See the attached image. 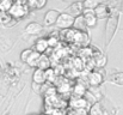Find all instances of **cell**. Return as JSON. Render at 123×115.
<instances>
[{"mask_svg":"<svg viewBox=\"0 0 123 115\" xmlns=\"http://www.w3.org/2000/svg\"><path fill=\"white\" fill-rule=\"evenodd\" d=\"M99 4H100L99 0H84L82 7H84V10H94Z\"/></svg>","mask_w":123,"mask_h":115,"instance_id":"cell-21","label":"cell"},{"mask_svg":"<svg viewBox=\"0 0 123 115\" xmlns=\"http://www.w3.org/2000/svg\"><path fill=\"white\" fill-rule=\"evenodd\" d=\"M50 65H51L50 59H49L45 54H41V56H40V60H38V62H37V67H36V68L42 70V71H47L48 68H50Z\"/></svg>","mask_w":123,"mask_h":115,"instance_id":"cell-12","label":"cell"},{"mask_svg":"<svg viewBox=\"0 0 123 115\" xmlns=\"http://www.w3.org/2000/svg\"><path fill=\"white\" fill-rule=\"evenodd\" d=\"M35 4H36V10H40L47 5V0H35Z\"/></svg>","mask_w":123,"mask_h":115,"instance_id":"cell-27","label":"cell"},{"mask_svg":"<svg viewBox=\"0 0 123 115\" xmlns=\"http://www.w3.org/2000/svg\"><path fill=\"white\" fill-rule=\"evenodd\" d=\"M32 83L38 84V85H43L45 83V76H44V71L36 68L32 73Z\"/></svg>","mask_w":123,"mask_h":115,"instance_id":"cell-14","label":"cell"},{"mask_svg":"<svg viewBox=\"0 0 123 115\" xmlns=\"http://www.w3.org/2000/svg\"><path fill=\"white\" fill-rule=\"evenodd\" d=\"M0 70H1V66H0Z\"/></svg>","mask_w":123,"mask_h":115,"instance_id":"cell-32","label":"cell"},{"mask_svg":"<svg viewBox=\"0 0 123 115\" xmlns=\"http://www.w3.org/2000/svg\"><path fill=\"white\" fill-rule=\"evenodd\" d=\"M86 91H87L86 86L84 84H81V83L75 84L74 88H73V94H74L75 97H84V95H85Z\"/></svg>","mask_w":123,"mask_h":115,"instance_id":"cell-18","label":"cell"},{"mask_svg":"<svg viewBox=\"0 0 123 115\" xmlns=\"http://www.w3.org/2000/svg\"><path fill=\"white\" fill-rule=\"evenodd\" d=\"M47 41H48V47L50 48V47H55L57 43H59V38L57 37H48L47 38Z\"/></svg>","mask_w":123,"mask_h":115,"instance_id":"cell-26","label":"cell"},{"mask_svg":"<svg viewBox=\"0 0 123 115\" xmlns=\"http://www.w3.org/2000/svg\"><path fill=\"white\" fill-rule=\"evenodd\" d=\"M42 30H43L42 24L37 23V22H31L25 27V34L26 35H32V36L38 35L40 33H42Z\"/></svg>","mask_w":123,"mask_h":115,"instance_id":"cell-8","label":"cell"},{"mask_svg":"<svg viewBox=\"0 0 123 115\" xmlns=\"http://www.w3.org/2000/svg\"><path fill=\"white\" fill-rule=\"evenodd\" d=\"M82 16H84V18H85V22H86L87 28H93V27H96L98 19H97V17H96V14H94V12H93V10H84V11H82Z\"/></svg>","mask_w":123,"mask_h":115,"instance_id":"cell-6","label":"cell"},{"mask_svg":"<svg viewBox=\"0 0 123 115\" xmlns=\"http://www.w3.org/2000/svg\"><path fill=\"white\" fill-rule=\"evenodd\" d=\"M103 80H104V77L98 71H93L88 73V77H87V81L91 86H99L103 83Z\"/></svg>","mask_w":123,"mask_h":115,"instance_id":"cell-5","label":"cell"},{"mask_svg":"<svg viewBox=\"0 0 123 115\" xmlns=\"http://www.w3.org/2000/svg\"><path fill=\"white\" fill-rule=\"evenodd\" d=\"M49 47H48V41H47V38H38L36 42H35V52H37V53H40V54H44V52L48 49Z\"/></svg>","mask_w":123,"mask_h":115,"instance_id":"cell-13","label":"cell"},{"mask_svg":"<svg viewBox=\"0 0 123 115\" xmlns=\"http://www.w3.org/2000/svg\"><path fill=\"white\" fill-rule=\"evenodd\" d=\"M82 11H84L82 1H75V2H73V4L68 7V12H67V13H69V14L73 16V17H78V16L82 14Z\"/></svg>","mask_w":123,"mask_h":115,"instance_id":"cell-9","label":"cell"},{"mask_svg":"<svg viewBox=\"0 0 123 115\" xmlns=\"http://www.w3.org/2000/svg\"><path fill=\"white\" fill-rule=\"evenodd\" d=\"M74 115H88L87 109H78V110H74Z\"/></svg>","mask_w":123,"mask_h":115,"instance_id":"cell-28","label":"cell"},{"mask_svg":"<svg viewBox=\"0 0 123 115\" xmlns=\"http://www.w3.org/2000/svg\"><path fill=\"white\" fill-rule=\"evenodd\" d=\"M40 56H41V54L37 53V52H35V50L32 49V52H31V54L29 55V58H28V60H26L25 64H28L30 67H37V62H38V60H40Z\"/></svg>","mask_w":123,"mask_h":115,"instance_id":"cell-16","label":"cell"},{"mask_svg":"<svg viewBox=\"0 0 123 115\" xmlns=\"http://www.w3.org/2000/svg\"><path fill=\"white\" fill-rule=\"evenodd\" d=\"M29 12V8L25 4H22V2H13L12 7L10 8L8 13L11 14V17L14 19H20L23 18L24 16H26Z\"/></svg>","mask_w":123,"mask_h":115,"instance_id":"cell-3","label":"cell"},{"mask_svg":"<svg viewBox=\"0 0 123 115\" xmlns=\"http://www.w3.org/2000/svg\"><path fill=\"white\" fill-rule=\"evenodd\" d=\"M7 115H12V114H7Z\"/></svg>","mask_w":123,"mask_h":115,"instance_id":"cell-31","label":"cell"},{"mask_svg":"<svg viewBox=\"0 0 123 115\" xmlns=\"http://www.w3.org/2000/svg\"><path fill=\"white\" fill-rule=\"evenodd\" d=\"M93 12H94L97 19H99V18H106V17L109 16V13H110L109 7H108L106 5H104V4H99V5L93 10Z\"/></svg>","mask_w":123,"mask_h":115,"instance_id":"cell-10","label":"cell"},{"mask_svg":"<svg viewBox=\"0 0 123 115\" xmlns=\"http://www.w3.org/2000/svg\"><path fill=\"white\" fill-rule=\"evenodd\" d=\"M84 100H85L86 103L88 104V108H90L92 104H94V103L97 102V100L94 98V95L91 94L90 91H86V92H85V95H84Z\"/></svg>","mask_w":123,"mask_h":115,"instance_id":"cell-24","label":"cell"},{"mask_svg":"<svg viewBox=\"0 0 123 115\" xmlns=\"http://www.w3.org/2000/svg\"><path fill=\"white\" fill-rule=\"evenodd\" d=\"M117 24H118V17L115 16H109L108 20H106V25H105V38H106V46L110 43L111 38L114 36L116 29H117Z\"/></svg>","mask_w":123,"mask_h":115,"instance_id":"cell-1","label":"cell"},{"mask_svg":"<svg viewBox=\"0 0 123 115\" xmlns=\"http://www.w3.org/2000/svg\"><path fill=\"white\" fill-rule=\"evenodd\" d=\"M44 76H45V81H49V83H53L55 79H56V74H55V71L54 68H48L47 71H44Z\"/></svg>","mask_w":123,"mask_h":115,"instance_id":"cell-23","label":"cell"},{"mask_svg":"<svg viewBox=\"0 0 123 115\" xmlns=\"http://www.w3.org/2000/svg\"><path fill=\"white\" fill-rule=\"evenodd\" d=\"M73 22H74V17L67 12H63V13H60L55 25H56V28H59L61 30H68L73 27Z\"/></svg>","mask_w":123,"mask_h":115,"instance_id":"cell-2","label":"cell"},{"mask_svg":"<svg viewBox=\"0 0 123 115\" xmlns=\"http://www.w3.org/2000/svg\"><path fill=\"white\" fill-rule=\"evenodd\" d=\"M74 43L77 44H80V46H84L88 42V35L85 33V31H77L75 35H74V40H73Z\"/></svg>","mask_w":123,"mask_h":115,"instance_id":"cell-15","label":"cell"},{"mask_svg":"<svg viewBox=\"0 0 123 115\" xmlns=\"http://www.w3.org/2000/svg\"><path fill=\"white\" fill-rule=\"evenodd\" d=\"M31 52H32V49H24V50L20 53V60H22L23 62H26V60H28L29 55L31 54Z\"/></svg>","mask_w":123,"mask_h":115,"instance_id":"cell-25","label":"cell"},{"mask_svg":"<svg viewBox=\"0 0 123 115\" xmlns=\"http://www.w3.org/2000/svg\"><path fill=\"white\" fill-rule=\"evenodd\" d=\"M72 28H74V30H77V31H85L87 29V25H86V22H85V18L82 14L74 17V22H73Z\"/></svg>","mask_w":123,"mask_h":115,"instance_id":"cell-11","label":"cell"},{"mask_svg":"<svg viewBox=\"0 0 123 115\" xmlns=\"http://www.w3.org/2000/svg\"><path fill=\"white\" fill-rule=\"evenodd\" d=\"M109 80L114 84H117L120 86H123V72H116V73H112Z\"/></svg>","mask_w":123,"mask_h":115,"instance_id":"cell-19","label":"cell"},{"mask_svg":"<svg viewBox=\"0 0 123 115\" xmlns=\"http://www.w3.org/2000/svg\"><path fill=\"white\" fill-rule=\"evenodd\" d=\"M12 20H13V18L11 17V14L8 12L0 11V24L1 25H10Z\"/></svg>","mask_w":123,"mask_h":115,"instance_id":"cell-20","label":"cell"},{"mask_svg":"<svg viewBox=\"0 0 123 115\" xmlns=\"http://www.w3.org/2000/svg\"><path fill=\"white\" fill-rule=\"evenodd\" d=\"M61 86H63V88H59V89H57L60 92H66V91H69V90H71V86H68L67 84H65V85H61Z\"/></svg>","mask_w":123,"mask_h":115,"instance_id":"cell-29","label":"cell"},{"mask_svg":"<svg viewBox=\"0 0 123 115\" xmlns=\"http://www.w3.org/2000/svg\"><path fill=\"white\" fill-rule=\"evenodd\" d=\"M42 85H38V84H35V83H32V90L34 91H40V88H41Z\"/></svg>","mask_w":123,"mask_h":115,"instance_id":"cell-30","label":"cell"},{"mask_svg":"<svg viewBox=\"0 0 123 115\" xmlns=\"http://www.w3.org/2000/svg\"><path fill=\"white\" fill-rule=\"evenodd\" d=\"M12 5H13L12 0H0V11L8 12L10 8L12 7Z\"/></svg>","mask_w":123,"mask_h":115,"instance_id":"cell-22","label":"cell"},{"mask_svg":"<svg viewBox=\"0 0 123 115\" xmlns=\"http://www.w3.org/2000/svg\"><path fill=\"white\" fill-rule=\"evenodd\" d=\"M69 106L71 108H73L74 110L78 109H87L88 104L86 103V101L84 100V97H72L69 101Z\"/></svg>","mask_w":123,"mask_h":115,"instance_id":"cell-7","label":"cell"},{"mask_svg":"<svg viewBox=\"0 0 123 115\" xmlns=\"http://www.w3.org/2000/svg\"><path fill=\"white\" fill-rule=\"evenodd\" d=\"M59 16H60V12L57 10H49V11H47L45 14H44V18H43L44 19V25H47V27L55 25Z\"/></svg>","mask_w":123,"mask_h":115,"instance_id":"cell-4","label":"cell"},{"mask_svg":"<svg viewBox=\"0 0 123 115\" xmlns=\"http://www.w3.org/2000/svg\"><path fill=\"white\" fill-rule=\"evenodd\" d=\"M88 115H104V109L102 107L100 103L96 102L94 104H92L90 108H88Z\"/></svg>","mask_w":123,"mask_h":115,"instance_id":"cell-17","label":"cell"}]
</instances>
